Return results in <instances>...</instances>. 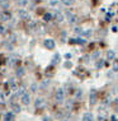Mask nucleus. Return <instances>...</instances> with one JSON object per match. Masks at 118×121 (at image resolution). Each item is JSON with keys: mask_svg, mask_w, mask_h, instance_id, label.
<instances>
[{"mask_svg": "<svg viewBox=\"0 0 118 121\" xmlns=\"http://www.w3.org/2000/svg\"><path fill=\"white\" fill-rule=\"evenodd\" d=\"M43 46L47 48V50H53L55 48V41L51 40V38H47V40L43 41Z\"/></svg>", "mask_w": 118, "mask_h": 121, "instance_id": "f257e3e1", "label": "nucleus"}, {"mask_svg": "<svg viewBox=\"0 0 118 121\" xmlns=\"http://www.w3.org/2000/svg\"><path fill=\"white\" fill-rule=\"evenodd\" d=\"M55 98H56V101L57 102H62L64 101V98H65V92H64V89H57L56 91V94H55Z\"/></svg>", "mask_w": 118, "mask_h": 121, "instance_id": "f03ea898", "label": "nucleus"}, {"mask_svg": "<svg viewBox=\"0 0 118 121\" xmlns=\"http://www.w3.org/2000/svg\"><path fill=\"white\" fill-rule=\"evenodd\" d=\"M0 19H1L3 22H8V21H10V19H12L10 13H8V12H3L1 14H0Z\"/></svg>", "mask_w": 118, "mask_h": 121, "instance_id": "7ed1b4c3", "label": "nucleus"}, {"mask_svg": "<svg viewBox=\"0 0 118 121\" xmlns=\"http://www.w3.org/2000/svg\"><path fill=\"white\" fill-rule=\"evenodd\" d=\"M52 15H53V18L56 19L57 22H62V21H64V14H62V13H60L58 10H55V13H53Z\"/></svg>", "mask_w": 118, "mask_h": 121, "instance_id": "20e7f679", "label": "nucleus"}, {"mask_svg": "<svg viewBox=\"0 0 118 121\" xmlns=\"http://www.w3.org/2000/svg\"><path fill=\"white\" fill-rule=\"evenodd\" d=\"M22 102H23V104H29V102H31V97H29V94L27 92L22 96Z\"/></svg>", "mask_w": 118, "mask_h": 121, "instance_id": "39448f33", "label": "nucleus"}, {"mask_svg": "<svg viewBox=\"0 0 118 121\" xmlns=\"http://www.w3.org/2000/svg\"><path fill=\"white\" fill-rule=\"evenodd\" d=\"M34 106H36V108H42V107L45 106V101L42 99V98H37L36 102H34Z\"/></svg>", "mask_w": 118, "mask_h": 121, "instance_id": "423d86ee", "label": "nucleus"}, {"mask_svg": "<svg viewBox=\"0 0 118 121\" xmlns=\"http://www.w3.org/2000/svg\"><path fill=\"white\" fill-rule=\"evenodd\" d=\"M18 15L22 19H29V15H28V13L24 10V9H22V10H19L18 12Z\"/></svg>", "mask_w": 118, "mask_h": 121, "instance_id": "0eeeda50", "label": "nucleus"}, {"mask_svg": "<svg viewBox=\"0 0 118 121\" xmlns=\"http://www.w3.org/2000/svg\"><path fill=\"white\" fill-rule=\"evenodd\" d=\"M71 43H79V45H85L86 43V40H84V38H74L73 41H70Z\"/></svg>", "mask_w": 118, "mask_h": 121, "instance_id": "6e6552de", "label": "nucleus"}, {"mask_svg": "<svg viewBox=\"0 0 118 121\" xmlns=\"http://www.w3.org/2000/svg\"><path fill=\"white\" fill-rule=\"evenodd\" d=\"M4 121H14V113L13 112H8L4 116Z\"/></svg>", "mask_w": 118, "mask_h": 121, "instance_id": "1a4fd4ad", "label": "nucleus"}, {"mask_svg": "<svg viewBox=\"0 0 118 121\" xmlns=\"http://www.w3.org/2000/svg\"><path fill=\"white\" fill-rule=\"evenodd\" d=\"M93 120H94V117H93V115H91L90 112L84 113V116H83V121H93Z\"/></svg>", "mask_w": 118, "mask_h": 121, "instance_id": "9d476101", "label": "nucleus"}, {"mask_svg": "<svg viewBox=\"0 0 118 121\" xmlns=\"http://www.w3.org/2000/svg\"><path fill=\"white\" fill-rule=\"evenodd\" d=\"M95 99H97V92L93 89V91H91V93H90V103L94 104V103H95Z\"/></svg>", "mask_w": 118, "mask_h": 121, "instance_id": "9b49d317", "label": "nucleus"}, {"mask_svg": "<svg viewBox=\"0 0 118 121\" xmlns=\"http://www.w3.org/2000/svg\"><path fill=\"white\" fill-rule=\"evenodd\" d=\"M107 60H114V51L113 50L107 51Z\"/></svg>", "mask_w": 118, "mask_h": 121, "instance_id": "f8f14e48", "label": "nucleus"}, {"mask_svg": "<svg viewBox=\"0 0 118 121\" xmlns=\"http://www.w3.org/2000/svg\"><path fill=\"white\" fill-rule=\"evenodd\" d=\"M66 15H67V18H69V22H70V23H74V22L76 21V18H75V15H73L70 12H67V13H66Z\"/></svg>", "mask_w": 118, "mask_h": 121, "instance_id": "ddd939ff", "label": "nucleus"}, {"mask_svg": "<svg viewBox=\"0 0 118 121\" xmlns=\"http://www.w3.org/2000/svg\"><path fill=\"white\" fill-rule=\"evenodd\" d=\"M52 18H53V15H52L51 13H46V14L43 15V21L45 22H50Z\"/></svg>", "mask_w": 118, "mask_h": 121, "instance_id": "4468645a", "label": "nucleus"}, {"mask_svg": "<svg viewBox=\"0 0 118 121\" xmlns=\"http://www.w3.org/2000/svg\"><path fill=\"white\" fill-rule=\"evenodd\" d=\"M12 108H13L14 112H20V106L17 104V103H12Z\"/></svg>", "mask_w": 118, "mask_h": 121, "instance_id": "2eb2a0df", "label": "nucleus"}, {"mask_svg": "<svg viewBox=\"0 0 118 121\" xmlns=\"http://www.w3.org/2000/svg\"><path fill=\"white\" fill-rule=\"evenodd\" d=\"M0 6L4 8V9H6L9 6V1H8V0H1V1H0Z\"/></svg>", "mask_w": 118, "mask_h": 121, "instance_id": "dca6fc26", "label": "nucleus"}, {"mask_svg": "<svg viewBox=\"0 0 118 121\" xmlns=\"http://www.w3.org/2000/svg\"><path fill=\"white\" fill-rule=\"evenodd\" d=\"M103 65H104V60H98L97 64H95V68H97V69H102Z\"/></svg>", "mask_w": 118, "mask_h": 121, "instance_id": "f3484780", "label": "nucleus"}, {"mask_svg": "<svg viewBox=\"0 0 118 121\" xmlns=\"http://www.w3.org/2000/svg\"><path fill=\"white\" fill-rule=\"evenodd\" d=\"M58 61H60V55L56 54V55H55V57H53V60H52V65H56Z\"/></svg>", "mask_w": 118, "mask_h": 121, "instance_id": "a211bd4d", "label": "nucleus"}, {"mask_svg": "<svg viewBox=\"0 0 118 121\" xmlns=\"http://www.w3.org/2000/svg\"><path fill=\"white\" fill-rule=\"evenodd\" d=\"M61 3L65 5H73L75 3V0H61Z\"/></svg>", "mask_w": 118, "mask_h": 121, "instance_id": "6ab92c4d", "label": "nucleus"}, {"mask_svg": "<svg viewBox=\"0 0 118 121\" xmlns=\"http://www.w3.org/2000/svg\"><path fill=\"white\" fill-rule=\"evenodd\" d=\"M99 55H100V52L99 51H95L93 55H91V59H93V60H97V59L99 57Z\"/></svg>", "mask_w": 118, "mask_h": 121, "instance_id": "aec40b11", "label": "nucleus"}, {"mask_svg": "<svg viewBox=\"0 0 118 121\" xmlns=\"http://www.w3.org/2000/svg\"><path fill=\"white\" fill-rule=\"evenodd\" d=\"M113 71H118V60H114L113 63Z\"/></svg>", "mask_w": 118, "mask_h": 121, "instance_id": "412c9836", "label": "nucleus"}, {"mask_svg": "<svg viewBox=\"0 0 118 121\" xmlns=\"http://www.w3.org/2000/svg\"><path fill=\"white\" fill-rule=\"evenodd\" d=\"M23 74H24V70H23L22 68H19V69H17V75H18V77H22Z\"/></svg>", "mask_w": 118, "mask_h": 121, "instance_id": "4be33fe9", "label": "nucleus"}, {"mask_svg": "<svg viewBox=\"0 0 118 121\" xmlns=\"http://www.w3.org/2000/svg\"><path fill=\"white\" fill-rule=\"evenodd\" d=\"M89 59H90V56H89V55H85V56L83 57V60L85 61V63H88V61H89Z\"/></svg>", "mask_w": 118, "mask_h": 121, "instance_id": "5701e85b", "label": "nucleus"}, {"mask_svg": "<svg viewBox=\"0 0 118 121\" xmlns=\"http://www.w3.org/2000/svg\"><path fill=\"white\" fill-rule=\"evenodd\" d=\"M0 33H1V35H4V33H5V28L3 27L1 24H0Z\"/></svg>", "mask_w": 118, "mask_h": 121, "instance_id": "b1692460", "label": "nucleus"}, {"mask_svg": "<svg viewBox=\"0 0 118 121\" xmlns=\"http://www.w3.org/2000/svg\"><path fill=\"white\" fill-rule=\"evenodd\" d=\"M114 107H116V111L118 112V99H114Z\"/></svg>", "mask_w": 118, "mask_h": 121, "instance_id": "393cba45", "label": "nucleus"}, {"mask_svg": "<svg viewBox=\"0 0 118 121\" xmlns=\"http://www.w3.org/2000/svg\"><path fill=\"white\" fill-rule=\"evenodd\" d=\"M80 97H81V91L79 89V91H77V93H76V98H80Z\"/></svg>", "mask_w": 118, "mask_h": 121, "instance_id": "a878e982", "label": "nucleus"}, {"mask_svg": "<svg viewBox=\"0 0 118 121\" xmlns=\"http://www.w3.org/2000/svg\"><path fill=\"white\" fill-rule=\"evenodd\" d=\"M65 66H66V68H70V66H71V63H70V61H67V63L65 64Z\"/></svg>", "mask_w": 118, "mask_h": 121, "instance_id": "bb28decb", "label": "nucleus"}, {"mask_svg": "<svg viewBox=\"0 0 118 121\" xmlns=\"http://www.w3.org/2000/svg\"><path fill=\"white\" fill-rule=\"evenodd\" d=\"M3 102H4V97H3L1 94H0V103H3Z\"/></svg>", "mask_w": 118, "mask_h": 121, "instance_id": "cd10ccee", "label": "nucleus"}, {"mask_svg": "<svg viewBox=\"0 0 118 121\" xmlns=\"http://www.w3.org/2000/svg\"><path fill=\"white\" fill-rule=\"evenodd\" d=\"M32 92H36V86H32Z\"/></svg>", "mask_w": 118, "mask_h": 121, "instance_id": "c85d7f7f", "label": "nucleus"}, {"mask_svg": "<svg viewBox=\"0 0 118 121\" xmlns=\"http://www.w3.org/2000/svg\"><path fill=\"white\" fill-rule=\"evenodd\" d=\"M43 120H45V121H50V119H48V117H45Z\"/></svg>", "mask_w": 118, "mask_h": 121, "instance_id": "c756f323", "label": "nucleus"}]
</instances>
